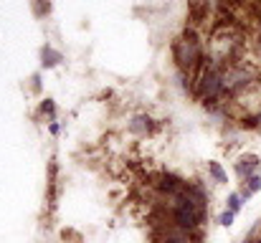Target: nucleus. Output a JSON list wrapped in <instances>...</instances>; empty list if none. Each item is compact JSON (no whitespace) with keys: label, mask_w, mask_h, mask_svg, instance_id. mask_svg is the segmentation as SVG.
I'll list each match as a JSON object with an SVG mask.
<instances>
[{"label":"nucleus","mask_w":261,"mask_h":243,"mask_svg":"<svg viewBox=\"0 0 261 243\" xmlns=\"http://www.w3.org/2000/svg\"><path fill=\"white\" fill-rule=\"evenodd\" d=\"M208 170H211V175H213L218 182H226V172L221 170V165H218V162H211V165H208Z\"/></svg>","instance_id":"6"},{"label":"nucleus","mask_w":261,"mask_h":243,"mask_svg":"<svg viewBox=\"0 0 261 243\" xmlns=\"http://www.w3.org/2000/svg\"><path fill=\"white\" fill-rule=\"evenodd\" d=\"M213 10H216V0H190L188 3V18L193 28L203 31L211 25V18H213Z\"/></svg>","instance_id":"1"},{"label":"nucleus","mask_w":261,"mask_h":243,"mask_svg":"<svg viewBox=\"0 0 261 243\" xmlns=\"http://www.w3.org/2000/svg\"><path fill=\"white\" fill-rule=\"evenodd\" d=\"M56 61H59V53H54L51 48H43V64L46 66H54Z\"/></svg>","instance_id":"7"},{"label":"nucleus","mask_w":261,"mask_h":243,"mask_svg":"<svg viewBox=\"0 0 261 243\" xmlns=\"http://www.w3.org/2000/svg\"><path fill=\"white\" fill-rule=\"evenodd\" d=\"M241 200H244L241 195H231V198H228V210H231V213H239V210H241Z\"/></svg>","instance_id":"8"},{"label":"nucleus","mask_w":261,"mask_h":243,"mask_svg":"<svg viewBox=\"0 0 261 243\" xmlns=\"http://www.w3.org/2000/svg\"><path fill=\"white\" fill-rule=\"evenodd\" d=\"M41 112H43V114H54V104H51V101L46 99V101L41 104Z\"/></svg>","instance_id":"11"},{"label":"nucleus","mask_w":261,"mask_h":243,"mask_svg":"<svg viewBox=\"0 0 261 243\" xmlns=\"http://www.w3.org/2000/svg\"><path fill=\"white\" fill-rule=\"evenodd\" d=\"M48 0H36V15H43V13H48Z\"/></svg>","instance_id":"9"},{"label":"nucleus","mask_w":261,"mask_h":243,"mask_svg":"<svg viewBox=\"0 0 261 243\" xmlns=\"http://www.w3.org/2000/svg\"><path fill=\"white\" fill-rule=\"evenodd\" d=\"M163 243H190V238H188L185 231L175 228V231H168V233L163 236Z\"/></svg>","instance_id":"3"},{"label":"nucleus","mask_w":261,"mask_h":243,"mask_svg":"<svg viewBox=\"0 0 261 243\" xmlns=\"http://www.w3.org/2000/svg\"><path fill=\"white\" fill-rule=\"evenodd\" d=\"M256 190H261V175H251V177L246 180V185H244L241 198H249V195H254Z\"/></svg>","instance_id":"4"},{"label":"nucleus","mask_w":261,"mask_h":243,"mask_svg":"<svg viewBox=\"0 0 261 243\" xmlns=\"http://www.w3.org/2000/svg\"><path fill=\"white\" fill-rule=\"evenodd\" d=\"M152 129V119L150 117H137L132 122V132H150Z\"/></svg>","instance_id":"5"},{"label":"nucleus","mask_w":261,"mask_h":243,"mask_svg":"<svg viewBox=\"0 0 261 243\" xmlns=\"http://www.w3.org/2000/svg\"><path fill=\"white\" fill-rule=\"evenodd\" d=\"M259 167V157H254V155H249V157H244V160L236 165V172H239V177L241 180H249L251 175H254V170Z\"/></svg>","instance_id":"2"},{"label":"nucleus","mask_w":261,"mask_h":243,"mask_svg":"<svg viewBox=\"0 0 261 243\" xmlns=\"http://www.w3.org/2000/svg\"><path fill=\"white\" fill-rule=\"evenodd\" d=\"M233 215H236V213H231V210L223 213V215H221V226H231V223H233Z\"/></svg>","instance_id":"10"}]
</instances>
